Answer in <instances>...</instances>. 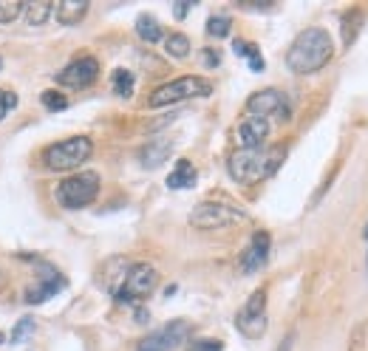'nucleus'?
Returning a JSON list of instances; mask_svg holds the SVG:
<instances>
[{
  "label": "nucleus",
  "instance_id": "14",
  "mask_svg": "<svg viewBox=\"0 0 368 351\" xmlns=\"http://www.w3.org/2000/svg\"><path fill=\"white\" fill-rule=\"evenodd\" d=\"M235 136H238L241 148H264V142L269 136V122L258 120V116H247V120L238 125Z\"/></svg>",
  "mask_w": 368,
  "mask_h": 351
},
{
  "label": "nucleus",
  "instance_id": "3",
  "mask_svg": "<svg viewBox=\"0 0 368 351\" xmlns=\"http://www.w3.org/2000/svg\"><path fill=\"white\" fill-rule=\"evenodd\" d=\"M94 153V142L88 136H71L63 142H54L43 151V164L48 170H77L80 164H85Z\"/></svg>",
  "mask_w": 368,
  "mask_h": 351
},
{
  "label": "nucleus",
  "instance_id": "23",
  "mask_svg": "<svg viewBox=\"0 0 368 351\" xmlns=\"http://www.w3.org/2000/svg\"><path fill=\"white\" fill-rule=\"evenodd\" d=\"M165 51L173 57V60H184V57L190 54V40L184 35H170L165 43Z\"/></svg>",
  "mask_w": 368,
  "mask_h": 351
},
{
  "label": "nucleus",
  "instance_id": "17",
  "mask_svg": "<svg viewBox=\"0 0 368 351\" xmlns=\"http://www.w3.org/2000/svg\"><path fill=\"white\" fill-rule=\"evenodd\" d=\"M170 151H173V144L170 142H150L147 148L142 151V167H147V170H156L159 164H165L167 162V156H170Z\"/></svg>",
  "mask_w": 368,
  "mask_h": 351
},
{
  "label": "nucleus",
  "instance_id": "21",
  "mask_svg": "<svg viewBox=\"0 0 368 351\" xmlns=\"http://www.w3.org/2000/svg\"><path fill=\"white\" fill-rule=\"evenodd\" d=\"M23 12H26V23L28 26H40L54 12V3H46V0H37V3H23Z\"/></svg>",
  "mask_w": 368,
  "mask_h": 351
},
{
  "label": "nucleus",
  "instance_id": "5",
  "mask_svg": "<svg viewBox=\"0 0 368 351\" xmlns=\"http://www.w3.org/2000/svg\"><path fill=\"white\" fill-rule=\"evenodd\" d=\"M247 221H250L247 213L232 207V204H224V201H201L190 213V224L196 229H224V227L247 224Z\"/></svg>",
  "mask_w": 368,
  "mask_h": 351
},
{
  "label": "nucleus",
  "instance_id": "25",
  "mask_svg": "<svg viewBox=\"0 0 368 351\" xmlns=\"http://www.w3.org/2000/svg\"><path fill=\"white\" fill-rule=\"evenodd\" d=\"M32 334H35V320H32V317H20L17 326H15L12 334H9V343H12V345H20V343H26Z\"/></svg>",
  "mask_w": 368,
  "mask_h": 351
},
{
  "label": "nucleus",
  "instance_id": "13",
  "mask_svg": "<svg viewBox=\"0 0 368 351\" xmlns=\"http://www.w3.org/2000/svg\"><path fill=\"white\" fill-rule=\"evenodd\" d=\"M40 283L37 286H32L26 292V303L28 306H37V303H46V301H51L54 295H59V289H66V278L59 275L57 269H51V267H43L40 269Z\"/></svg>",
  "mask_w": 368,
  "mask_h": 351
},
{
  "label": "nucleus",
  "instance_id": "8",
  "mask_svg": "<svg viewBox=\"0 0 368 351\" xmlns=\"http://www.w3.org/2000/svg\"><path fill=\"white\" fill-rule=\"evenodd\" d=\"M266 289H255L235 314V326L243 337H264L266 332Z\"/></svg>",
  "mask_w": 368,
  "mask_h": 351
},
{
  "label": "nucleus",
  "instance_id": "26",
  "mask_svg": "<svg viewBox=\"0 0 368 351\" xmlns=\"http://www.w3.org/2000/svg\"><path fill=\"white\" fill-rule=\"evenodd\" d=\"M40 102H43L48 111H66V108H68V97L59 94V91H43Z\"/></svg>",
  "mask_w": 368,
  "mask_h": 351
},
{
  "label": "nucleus",
  "instance_id": "28",
  "mask_svg": "<svg viewBox=\"0 0 368 351\" xmlns=\"http://www.w3.org/2000/svg\"><path fill=\"white\" fill-rule=\"evenodd\" d=\"M15 108H17V94L9 91V88H0V122H3Z\"/></svg>",
  "mask_w": 368,
  "mask_h": 351
},
{
  "label": "nucleus",
  "instance_id": "12",
  "mask_svg": "<svg viewBox=\"0 0 368 351\" xmlns=\"http://www.w3.org/2000/svg\"><path fill=\"white\" fill-rule=\"evenodd\" d=\"M269 249H272L269 232L258 229L255 236H252V241H250V247L243 249V255H241V272L243 275H252V272L264 269V263L269 260Z\"/></svg>",
  "mask_w": 368,
  "mask_h": 351
},
{
  "label": "nucleus",
  "instance_id": "6",
  "mask_svg": "<svg viewBox=\"0 0 368 351\" xmlns=\"http://www.w3.org/2000/svg\"><path fill=\"white\" fill-rule=\"evenodd\" d=\"M212 91V85L201 77H178L170 79L165 85H159L156 91L150 94V108H165V105H176L184 99H196V97H207Z\"/></svg>",
  "mask_w": 368,
  "mask_h": 351
},
{
  "label": "nucleus",
  "instance_id": "32",
  "mask_svg": "<svg viewBox=\"0 0 368 351\" xmlns=\"http://www.w3.org/2000/svg\"><path fill=\"white\" fill-rule=\"evenodd\" d=\"M278 351H292V334H286V337H284V343L278 345Z\"/></svg>",
  "mask_w": 368,
  "mask_h": 351
},
{
  "label": "nucleus",
  "instance_id": "11",
  "mask_svg": "<svg viewBox=\"0 0 368 351\" xmlns=\"http://www.w3.org/2000/svg\"><path fill=\"white\" fill-rule=\"evenodd\" d=\"M97 77H100L97 57H80V60L68 63L63 71L57 74V82L68 85V88H88V85L97 82Z\"/></svg>",
  "mask_w": 368,
  "mask_h": 351
},
{
  "label": "nucleus",
  "instance_id": "2",
  "mask_svg": "<svg viewBox=\"0 0 368 351\" xmlns=\"http://www.w3.org/2000/svg\"><path fill=\"white\" fill-rule=\"evenodd\" d=\"M284 159H286V144H272V148H238L230 156L227 170L238 184H258V182L278 173Z\"/></svg>",
  "mask_w": 368,
  "mask_h": 351
},
{
  "label": "nucleus",
  "instance_id": "24",
  "mask_svg": "<svg viewBox=\"0 0 368 351\" xmlns=\"http://www.w3.org/2000/svg\"><path fill=\"white\" fill-rule=\"evenodd\" d=\"M230 32H232V20H230V17H224V15H212V17L207 20V35H210V37L221 40V37H227Z\"/></svg>",
  "mask_w": 368,
  "mask_h": 351
},
{
  "label": "nucleus",
  "instance_id": "30",
  "mask_svg": "<svg viewBox=\"0 0 368 351\" xmlns=\"http://www.w3.org/2000/svg\"><path fill=\"white\" fill-rule=\"evenodd\" d=\"M201 60H204V66L207 68H219V63H221V57L212 51V48H207V51H201Z\"/></svg>",
  "mask_w": 368,
  "mask_h": 351
},
{
  "label": "nucleus",
  "instance_id": "35",
  "mask_svg": "<svg viewBox=\"0 0 368 351\" xmlns=\"http://www.w3.org/2000/svg\"><path fill=\"white\" fill-rule=\"evenodd\" d=\"M365 238H368V229H365Z\"/></svg>",
  "mask_w": 368,
  "mask_h": 351
},
{
  "label": "nucleus",
  "instance_id": "29",
  "mask_svg": "<svg viewBox=\"0 0 368 351\" xmlns=\"http://www.w3.org/2000/svg\"><path fill=\"white\" fill-rule=\"evenodd\" d=\"M187 351H221V343L219 340H196Z\"/></svg>",
  "mask_w": 368,
  "mask_h": 351
},
{
  "label": "nucleus",
  "instance_id": "20",
  "mask_svg": "<svg viewBox=\"0 0 368 351\" xmlns=\"http://www.w3.org/2000/svg\"><path fill=\"white\" fill-rule=\"evenodd\" d=\"M111 88H113V94L122 97V99L134 97V74L128 68H116L111 74Z\"/></svg>",
  "mask_w": 368,
  "mask_h": 351
},
{
  "label": "nucleus",
  "instance_id": "18",
  "mask_svg": "<svg viewBox=\"0 0 368 351\" xmlns=\"http://www.w3.org/2000/svg\"><path fill=\"white\" fill-rule=\"evenodd\" d=\"M136 35L145 40V43H159L162 40V26L156 23V17H150V15H139V20H136Z\"/></svg>",
  "mask_w": 368,
  "mask_h": 351
},
{
  "label": "nucleus",
  "instance_id": "19",
  "mask_svg": "<svg viewBox=\"0 0 368 351\" xmlns=\"http://www.w3.org/2000/svg\"><path fill=\"white\" fill-rule=\"evenodd\" d=\"M232 51H235L238 57H243V60L250 63V68H252V71H264V57H261V51H258V46H255V43L235 40V43H232Z\"/></svg>",
  "mask_w": 368,
  "mask_h": 351
},
{
  "label": "nucleus",
  "instance_id": "22",
  "mask_svg": "<svg viewBox=\"0 0 368 351\" xmlns=\"http://www.w3.org/2000/svg\"><path fill=\"white\" fill-rule=\"evenodd\" d=\"M360 26H362V15H360L357 9H351V12L343 15V43H346V46L354 43V37H357V32H360Z\"/></svg>",
  "mask_w": 368,
  "mask_h": 351
},
{
  "label": "nucleus",
  "instance_id": "10",
  "mask_svg": "<svg viewBox=\"0 0 368 351\" xmlns=\"http://www.w3.org/2000/svg\"><path fill=\"white\" fill-rule=\"evenodd\" d=\"M187 334H190V323H187V320H173V323H167V326L156 329L153 334H147L136 345V351H173L178 343H184V337H187Z\"/></svg>",
  "mask_w": 368,
  "mask_h": 351
},
{
  "label": "nucleus",
  "instance_id": "33",
  "mask_svg": "<svg viewBox=\"0 0 368 351\" xmlns=\"http://www.w3.org/2000/svg\"><path fill=\"white\" fill-rule=\"evenodd\" d=\"M0 71H3V57H0Z\"/></svg>",
  "mask_w": 368,
  "mask_h": 351
},
{
  "label": "nucleus",
  "instance_id": "15",
  "mask_svg": "<svg viewBox=\"0 0 368 351\" xmlns=\"http://www.w3.org/2000/svg\"><path fill=\"white\" fill-rule=\"evenodd\" d=\"M196 179H199V173H196L193 162L178 159L176 167H173V173L167 176V187L170 190H190V187H196Z\"/></svg>",
  "mask_w": 368,
  "mask_h": 351
},
{
  "label": "nucleus",
  "instance_id": "27",
  "mask_svg": "<svg viewBox=\"0 0 368 351\" xmlns=\"http://www.w3.org/2000/svg\"><path fill=\"white\" fill-rule=\"evenodd\" d=\"M20 12H23V3H20V0H0V23L17 20Z\"/></svg>",
  "mask_w": 368,
  "mask_h": 351
},
{
  "label": "nucleus",
  "instance_id": "9",
  "mask_svg": "<svg viewBox=\"0 0 368 351\" xmlns=\"http://www.w3.org/2000/svg\"><path fill=\"white\" fill-rule=\"evenodd\" d=\"M159 283V275L150 263H134V267L125 272L122 283L116 286V298L119 301H142L147 298Z\"/></svg>",
  "mask_w": 368,
  "mask_h": 351
},
{
  "label": "nucleus",
  "instance_id": "34",
  "mask_svg": "<svg viewBox=\"0 0 368 351\" xmlns=\"http://www.w3.org/2000/svg\"><path fill=\"white\" fill-rule=\"evenodd\" d=\"M0 343H6V337H3V334H0Z\"/></svg>",
  "mask_w": 368,
  "mask_h": 351
},
{
  "label": "nucleus",
  "instance_id": "1",
  "mask_svg": "<svg viewBox=\"0 0 368 351\" xmlns=\"http://www.w3.org/2000/svg\"><path fill=\"white\" fill-rule=\"evenodd\" d=\"M331 54H334L331 35L320 26H309V28H303V32L295 37V43L289 46L286 66H289L292 74L306 77V74L320 71L331 60Z\"/></svg>",
  "mask_w": 368,
  "mask_h": 351
},
{
  "label": "nucleus",
  "instance_id": "4",
  "mask_svg": "<svg viewBox=\"0 0 368 351\" xmlns=\"http://www.w3.org/2000/svg\"><path fill=\"white\" fill-rule=\"evenodd\" d=\"M97 196H100V176L91 170L68 176V179L57 184V193H54L57 204L66 210H82L91 201H97Z\"/></svg>",
  "mask_w": 368,
  "mask_h": 351
},
{
  "label": "nucleus",
  "instance_id": "7",
  "mask_svg": "<svg viewBox=\"0 0 368 351\" xmlns=\"http://www.w3.org/2000/svg\"><path fill=\"white\" fill-rule=\"evenodd\" d=\"M247 116H258V120H278V122H286L292 116V108H289V99L284 91L278 88H264V91L252 94L247 99Z\"/></svg>",
  "mask_w": 368,
  "mask_h": 351
},
{
  "label": "nucleus",
  "instance_id": "31",
  "mask_svg": "<svg viewBox=\"0 0 368 351\" xmlns=\"http://www.w3.org/2000/svg\"><path fill=\"white\" fill-rule=\"evenodd\" d=\"M190 9H193V3H176V6H173V15H176V17L181 20V17H184V15H187Z\"/></svg>",
  "mask_w": 368,
  "mask_h": 351
},
{
  "label": "nucleus",
  "instance_id": "16",
  "mask_svg": "<svg viewBox=\"0 0 368 351\" xmlns=\"http://www.w3.org/2000/svg\"><path fill=\"white\" fill-rule=\"evenodd\" d=\"M54 15L63 26H77L88 15V3L85 0H59V3H54Z\"/></svg>",
  "mask_w": 368,
  "mask_h": 351
}]
</instances>
